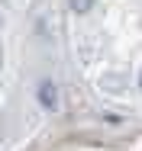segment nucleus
I'll return each instance as SVG.
<instances>
[{"mask_svg":"<svg viewBox=\"0 0 142 151\" xmlns=\"http://www.w3.org/2000/svg\"><path fill=\"white\" fill-rule=\"evenodd\" d=\"M0 61H3V52H0Z\"/></svg>","mask_w":142,"mask_h":151,"instance_id":"nucleus-4","label":"nucleus"},{"mask_svg":"<svg viewBox=\"0 0 142 151\" xmlns=\"http://www.w3.org/2000/svg\"><path fill=\"white\" fill-rule=\"evenodd\" d=\"M68 6H71L74 13H87V10L94 6V0H68Z\"/></svg>","mask_w":142,"mask_h":151,"instance_id":"nucleus-2","label":"nucleus"},{"mask_svg":"<svg viewBox=\"0 0 142 151\" xmlns=\"http://www.w3.org/2000/svg\"><path fill=\"white\" fill-rule=\"evenodd\" d=\"M36 96H39V103H42L45 109H55V106H58V90H55L52 81H42L39 90H36Z\"/></svg>","mask_w":142,"mask_h":151,"instance_id":"nucleus-1","label":"nucleus"},{"mask_svg":"<svg viewBox=\"0 0 142 151\" xmlns=\"http://www.w3.org/2000/svg\"><path fill=\"white\" fill-rule=\"evenodd\" d=\"M139 87H142V74H139Z\"/></svg>","mask_w":142,"mask_h":151,"instance_id":"nucleus-3","label":"nucleus"}]
</instances>
